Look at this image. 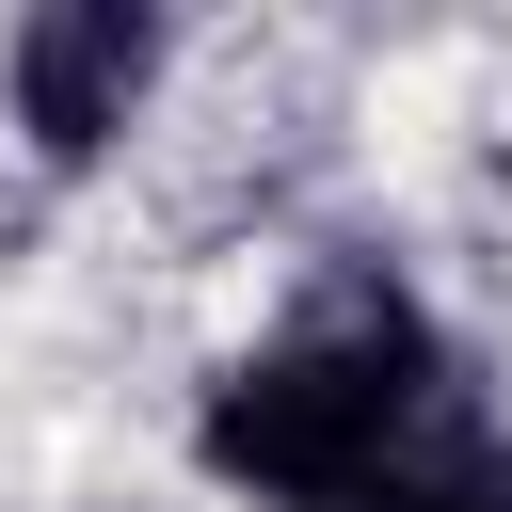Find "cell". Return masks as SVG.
<instances>
[{
	"instance_id": "7a4b0ae2",
	"label": "cell",
	"mask_w": 512,
	"mask_h": 512,
	"mask_svg": "<svg viewBox=\"0 0 512 512\" xmlns=\"http://www.w3.org/2000/svg\"><path fill=\"white\" fill-rule=\"evenodd\" d=\"M144 80H160V16H128V0H64L16 32V128L48 160H96L144 112Z\"/></svg>"
},
{
	"instance_id": "6da1fadb",
	"label": "cell",
	"mask_w": 512,
	"mask_h": 512,
	"mask_svg": "<svg viewBox=\"0 0 512 512\" xmlns=\"http://www.w3.org/2000/svg\"><path fill=\"white\" fill-rule=\"evenodd\" d=\"M448 432H464L448 352L384 272L304 288V320L208 384V480H240L256 512H384Z\"/></svg>"
},
{
	"instance_id": "3957f363",
	"label": "cell",
	"mask_w": 512,
	"mask_h": 512,
	"mask_svg": "<svg viewBox=\"0 0 512 512\" xmlns=\"http://www.w3.org/2000/svg\"><path fill=\"white\" fill-rule=\"evenodd\" d=\"M384 512H512V448H496V432L464 416V432H448V448H432V464H416V480H400Z\"/></svg>"
}]
</instances>
